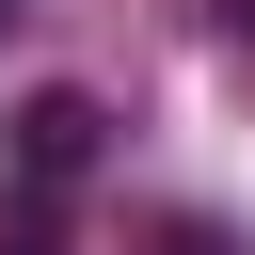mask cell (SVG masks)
I'll return each mask as SVG.
<instances>
[{
    "label": "cell",
    "mask_w": 255,
    "mask_h": 255,
    "mask_svg": "<svg viewBox=\"0 0 255 255\" xmlns=\"http://www.w3.org/2000/svg\"><path fill=\"white\" fill-rule=\"evenodd\" d=\"M96 143H112V112H96L80 80H48V96H16V112H0V175H16V191H80V175H96Z\"/></svg>",
    "instance_id": "1"
},
{
    "label": "cell",
    "mask_w": 255,
    "mask_h": 255,
    "mask_svg": "<svg viewBox=\"0 0 255 255\" xmlns=\"http://www.w3.org/2000/svg\"><path fill=\"white\" fill-rule=\"evenodd\" d=\"M207 16H223V32H255V0H207Z\"/></svg>",
    "instance_id": "2"
},
{
    "label": "cell",
    "mask_w": 255,
    "mask_h": 255,
    "mask_svg": "<svg viewBox=\"0 0 255 255\" xmlns=\"http://www.w3.org/2000/svg\"><path fill=\"white\" fill-rule=\"evenodd\" d=\"M0 16H16V0H0Z\"/></svg>",
    "instance_id": "3"
}]
</instances>
